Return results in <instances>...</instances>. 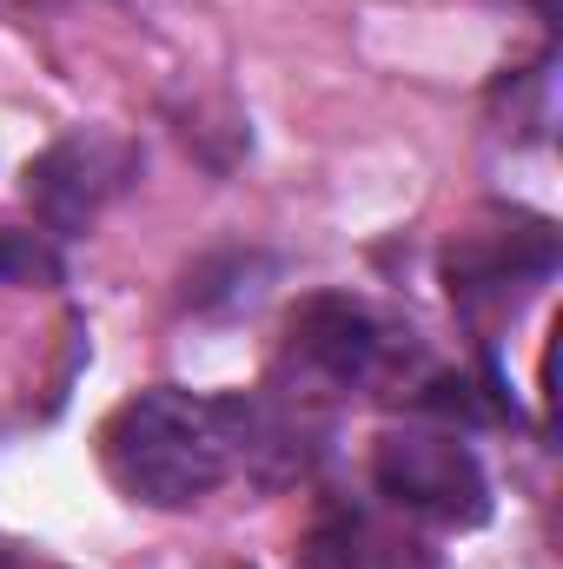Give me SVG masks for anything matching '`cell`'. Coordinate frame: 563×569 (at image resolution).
Masks as SVG:
<instances>
[{"label": "cell", "mask_w": 563, "mask_h": 569, "mask_svg": "<svg viewBox=\"0 0 563 569\" xmlns=\"http://www.w3.org/2000/svg\"><path fill=\"white\" fill-rule=\"evenodd\" d=\"M134 172V146L107 140V133H73V140L47 146L27 166V199L53 232H80Z\"/></svg>", "instance_id": "3"}, {"label": "cell", "mask_w": 563, "mask_h": 569, "mask_svg": "<svg viewBox=\"0 0 563 569\" xmlns=\"http://www.w3.org/2000/svg\"><path fill=\"white\" fill-rule=\"evenodd\" d=\"M239 457H246L239 398H192L159 385L107 418V470L134 503H152V510H186L213 497Z\"/></svg>", "instance_id": "1"}, {"label": "cell", "mask_w": 563, "mask_h": 569, "mask_svg": "<svg viewBox=\"0 0 563 569\" xmlns=\"http://www.w3.org/2000/svg\"><path fill=\"white\" fill-rule=\"evenodd\" d=\"M292 351L305 371L332 378V385H365L378 378V365L398 351V331H385L365 305L352 298H312L292 318Z\"/></svg>", "instance_id": "4"}, {"label": "cell", "mask_w": 563, "mask_h": 569, "mask_svg": "<svg viewBox=\"0 0 563 569\" xmlns=\"http://www.w3.org/2000/svg\"><path fill=\"white\" fill-rule=\"evenodd\" d=\"M372 477L392 503L437 517V523H484L491 517V483L484 463L471 457V443L444 437V430H392L378 437Z\"/></svg>", "instance_id": "2"}, {"label": "cell", "mask_w": 563, "mask_h": 569, "mask_svg": "<svg viewBox=\"0 0 563 569\" xmlns=\"http://www.w3.org/2000/svg\"><path fill=\"white\" fill-rule=\"evenodd\" d=\"M0 569H13V563H7V557H0Z\"/></svg>", "instance_id": "7"}, {"label": "cell", "mask_w": 563, "mask_h": 569, "mask_svg": "<svg viewBox=\"0 0 563 569\" xmlns=\"http://www.w3.org/2000/svg\"><path fill=\"white\" fill-rule=\"evenodd\" d=\"M60 279V259L47 239L33 232H0V284H53Z\"/></svg>", "instance_id": "6"}, {"label": "cell", "mask_w": 563, "mask_h": 569, "mask_svg": "<svg viewBox=\"0 0 563 569\" xmlns=\"http://www.w3.org/2000/svg\"><path fill=\"white\" fill-rule=\"evenodd\" d=\"M557 259V239L544 226H517V232H497V239H464L451 252V298H477V291H497V284L517 279H544Z\"/></svg>", "instance_id": "5"}]
</instances>
